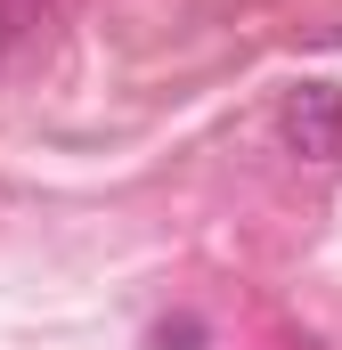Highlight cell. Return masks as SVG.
Listing matches in <instances>:
<instances>
[{"label":"cell","instance_id":"cell-1","mask_svg":"<svg viewBox=\"0 0 342 350\" xmlns=\"http://www.w3.org/2000/svg\"><path fill=\"white\" fill-rule=\"evenodd\" d=\"M285 147L310 155V163H334L342 155V90L334 82H302L285 98Z\"/></svg>","mask_w":342,"mask_h":350},{"label":"cell","instance_id":"cell-2","mask_svg":"<svg viewBox=\"0 0 342 350\" xmlns=\"http://www.w3.org/2000/svg\"><path fill=\"white\" fill-rule=\"evenodd\" d=\"M155 350H204V318H163L155 326Z\"/></svg>","mask_w":342,"mask_h":350}]
</instances>
